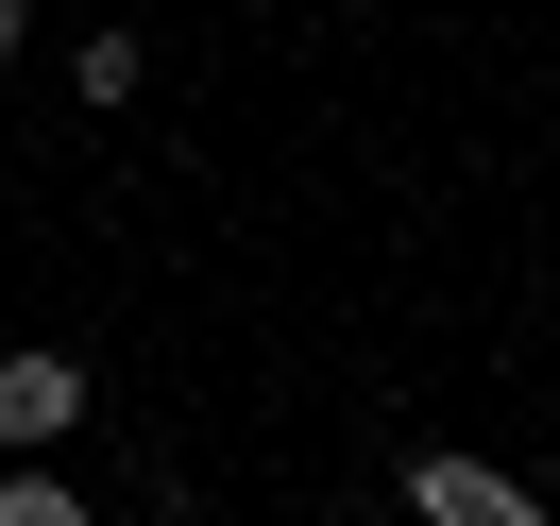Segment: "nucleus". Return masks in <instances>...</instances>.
Here are the masks:
<instances>
[{"mask_svg": "<svg viewBox=\"0 0 560 526\" xmlns=\"http://www.w3.org/2000/svg\"><path fill=\"white\" fill-rule=\"evenodd\" d=\"M69 424H85V356L18 340V356H0V458H51Z\"/></svg>", "mask_w": 560, "mask_h": 526, "instance_id": "f257e3e1", "label": "nucleus"}, {"mask_svg": "<svg viewBox=\"0 0 560 526\" xmlns=\"http://www.w3.org/2000/svg\"><path fill=\"white\" fill-rule=\"evenodd\" d=\"M408 510L424 526H544V492H510L492 458H408Z\"/></svg>", "mask_w": 560, "mask_h": 526, "instance_id": "f03ea898", "label": "nucleus"}, {"mask_svg": "<svg viewBox=\"0 0 560 526\" xmlns=\"http://www.w3.org/2000/svg\"><path fill=\"white\" fill-rule=\"evenodd\" d=\"M137 69H153L137 35H85V51H69V85H85V119H103V103H137Z\"/></svg>", "mask_w": 560, "mask_h": 526, "instance_id": "7ed1b4c3", "label": "nucleus"}, {"mask_svg": "<svg viewBox=\"0 0 560 526\" xmlns=\"http://www.w3.org/2000/svg\"><path fill=\"white\" fill-rule=\"evenodd\" d=\"M0 526H103V510H85L69 476H0Z\"/></svg>", "mask_w": 560, "mask_h": 526, "instance_id": "20e7f679", "label": "nucleus"}, {"mask_svg": "<svg viewBox=\"0 0 560 526\" xmlns=\"http://www.w3.org/2000/svg\"><path fill=\"white\" fill-rule=\"evenodd\" d=\"M18 35H35V0H0V51H18Z\"/></svg>", "mask_w": 560, "mask_h": 526, "instance_id": "39448f33", "label": "nucleus"}]
</instances>
